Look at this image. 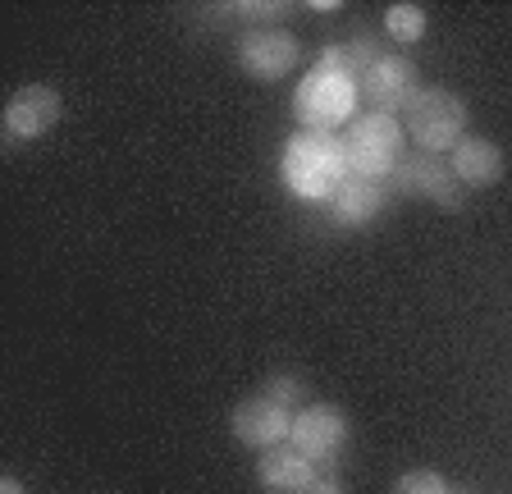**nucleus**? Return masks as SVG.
I'll list each match as a JSON object with an SVG mask.
<instances>
[{"label":"nucleus","mask_w":512,"mask_h":494,"mask_svg":"<svg viewBox=\"0 0 512 494\" xmlns=\"http://www.w3.org/2000/svg\"><path fill=\"white\" fill-rule=\"evenodd\" d=\"M343 179H348V156H343V138L334 133L298 129L279 151V183L293 202H330Z\"/></svg>","instance_id":"nucleus-1"},{"label":"nucleus","mask_w":512,"mask_h":494,"mask_svg":"<svg viewBox=\"0 0 512 494\" xmlns=\"http://www.w3.org/2000/svg\"><path fill=\"white\" fill-rule=\"evenodd\" d=\"M357 97H362V83L352 74L330 65H311L302 74L298 92H293V115H298L302 129L330 133L357 119Z\"/></svg>","instance_id":"nucleus-2"},{"label":"nucleus","mask_w":512,"mask_h":494,"mask_svg":"<svg viewBox=\"0 0 512 494\" xmlns=\"http://www.w3.org/2000/svg\"><path fill=\"white\" fill-rule=\"evenodd\" d=\"M467 101L448 87H421L403 110V133L416 142V151L444 156L467 138Z\"/></svg>","instance_id":"nucleus-3"},{"label":"nucleus","mask_w":512,"mask_h":494,"mask_svg":"<svg viewBox=\"0 0 512 494\" xmlns=\"http://www.w3.org/2000/svg\"><path fill=\"white\" fill-rule=\"evenodd\" d=\"M403 124L398 115H357L343 133V156H348V174H362V179H394L398 161H403Z\"/></svg>","instance_id":"nucleus-4"},{"label":"nucleus","mask_w":512,"mask_h":494,"mask_svg":"<svg viewBox=\"0 0 512 494\" xmlns=\"http://www.w3.org/2000/svg\"><path fill=\"white\" fill-rule=\"evenodd\" d=\"M394 188L430 206H444V211H462V202H467V188L458 183V174L448 170L444 156H430V151H403V161L394 170Z\"/></svg>","instance_id":"nucleus-5"},{"label":"nucleus","mask_w":512,"mask_h":494,"mask_svg":"<svg viewBox=\"0 0 512 494\" xmlns=\"http://www.w3.org/2000/svg\"><path fill=\"white\" fill-rule=\"evenodd\" d=\"M298 37L288 33V28H275V23H261V28H247L238 37V69L256 83H279L298 69Z\"/></svg>","instance_id":"nucleus-6"},{"label":"nucleus","mask_w":512,"mask_h":494,"mask_svg":"<svg viewBox=\"0 0 512 494\" xmlns=\"http://www.w3.org/2000/svg\"><path fill=\"white\" fill-rule=\"evenodd\" d=\"M293 417H298V412L279 408L275 398L252 394V398H243V403L234 408V417H229V430H234V440L243 444V449L266 453V449H279V444H288V435H293Z\"/></svg>","instance_id":"nucleus-7"},{"label":"nucleus","mask_w":512,"mask_h":494,"mask_svg":"<svg viewBox=\"0 0 512 494\" xmlns=\"http://www.w3.org/2000/svg\"><path fill=\"white\" fill-rule=\"evenodd\" d=\"M288 444L320 467V462L334 458V453L348 444V412L334 408V403H307V408L293 417V435H288Z\"/></svg>","instance_id":"nucleus-8"},{"label":"nucleus","mask_w":512,"mask_h":494,"mask_svg":"<svg viewBox=\"0 0 512 494\" xmlns=\"http://www.w3.org/2000/svg\"><path fill=\"white\" fill-rule=\"evenodd\" d=\"M64 115V101L51 83H28L19 87L5 106V138L10 142H28V138H42L60 124Z\"/></svg>","instance_id":"nucleus-9"},{"label":"nucleus","mask_w":512,"mask_h":494,"mask_svg":"<svg viewBox=\"0 0 512 494\" xmlns=\"http://www.w3.org/2000/svg\"><path fill=\"white\" fill-rule=\"evenodd\" d=\"M362 92L371 97V106L380 110V115H398V110H407V101L421 92L416 65L407 55L384 51L380 60H371V65L362 69Z\"/></svg>","instance_id":"nucleus-10"},{"label":"nucleus","mask_w":512,"mask_h":494,"mask_svg":"<svg viewBox=\"0 0 512 494\" xmlns=\"http://www.w3.org/2000/svg\"><path fill=\"white\" fill-rule=\"evenodd\" d=\"M316 462L302 458L293 444H279V449H266L261 462H256V481L266 494H311L316 485Z\"/></svg>","instance_id":"nucleus-11"},{"label":"nucleus","mask_w":512,"mask_h":494,"mask_svg":"<svg viewBox=\"0 0 512 494\" xmlns=\"http://www.w3.org/2000/svg\"><path fill=\"white\" fill-rule=\"evenodd\" d=\"M384 202H389V188L380 179L348 174L330 197V215H334V225H343V229H362L384 211Z\"/></svg>","instance_id":"nucleus-12"},{"label":"nucleus","mask_w":512,"mask_h":494,"mask_svg":"<svg viewBox=\"0 0 512 494\" xmlns=\"http://www.w3.org/2000/svg\"><path fill=\"white\" fill-rule=\"evenodd\" d=\"M448 170L458 174L462 188H494V183L503 179V170H508V161H503V147L490 138H462L458 147L448 151Z\"/></svg>","instance_id":"nucleus-13"},{"label":"nucleus","mask_w":512,"mask_h":494,"mask_svg":"<svg viewBox=\"0 0 512 494\" xmlns=\"http://www.w3.org/2000/svg\"><path fill=\"white\" fill-rule=\"evenodd\" d=\"M426 23H430V14H426V5H416V0H394V5L384 10V33L394 37L398 46L421 42V37H426Z\"/></svg>","instance_id":"nucleus-14"},{"label":"nucleus","mask_w":512,"mask_h":494,"mask_svg":"<svg viewBox=\"0 0 512 494\" xmlns=\"http://www.w3.org/2000/svg\"><path fill=\"white\" fill-rule=\"evenodd\" d=\"M261 394L275 398L279 408H288V412H302V408H307L311 385L302 376H293V371H279V376H270L266 385H261Z\"/></svg>","instance_id":"nucleus-15"},{"label":"nucleus","mask_w":512,"mask_h":494,"mask_svg":"<svg viewBox=\"0 0 512 494\" xmlns=\"http://www.w3.org/2000/svg\"><path fill=\"white\" fill-rule=\"evenodd\" d=\"M389 494H453V485H448L439 472H430V467H416V472L398 476Z\"/></svg>","instance_id":"nucleus-16"},{"label":"nucleus","mask_w":512,"mask_h":494,"mask_svg":"<svg viewBox=\"0 0 512 494\" xmlns=\"http://www.w3.org/2000/svg\"><path fill=\"white\" fill-rule=\"evenodd\" d=\"M288 5H229V14H247V19H275Z\"/></svg>","instance_id":"nucleus-17"},{"label":"nucleus","mask_w":512,"mask_h":494,"mask_svg":"<svg viewBox=\"0 0 512 494\" xmlns=\"http://www.w3.org/2000/svg\"><path fill=\"white\" fill-rule=\"evenodd\" d=\"M311 494H348L343 490L339 476H316V485H311Z\"/></svg>","instance_id":"nucleus-18"},{"label":"nucleus","mask_w":512,"mask_h":494,"mask_svg":"<svg viewBox=\"0 0 512 494\" xmlns=\"http://www.w3.org/2000/svg\"><path fill=\"white\" fill-rule=\"evenodd\" d=\"M0 494H23V481L19 476H0Z\"/></svg>","instance_id":"nucleus-19"},{"label":"nucleus","mask_w":512,"mask_h":494,"mask_svg":"<svg viewBox=\"0 0 512 494\" xmlns=\"http://www.w3.org/2000/svg\"><path fill=\"white\" fill-rule=\"evenodd\" d=\"M453 494H471V490H462V485H453Z\"/></svg>","instance_id":"nucleus-20"}]
</instances>
